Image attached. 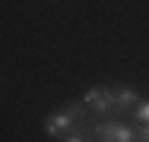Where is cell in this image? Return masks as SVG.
Segmentation results:
<instances>
[{
    "instance_id": "cell-5",
    "label": "cell",
    "mask_w": 149,
    "mask_h": 142,
    "mask_svg": "<svg viewBox=\"0 0 149 142\" xmlns=\"http://www.w3.org/2000/svg\"><path fill=\"white\" fill-rule=\"evenodd\" d=\"M133 117H136L143 126H149V101H140V104H136V111H133Z\"/></svg>"
},
{
    "instance_id": "cell-3",
    "label": "cell",
    "mask_w": 149,
    "mask_h": 142,
    "mask_svg": "<svg viewBox=\"0 0 149 142\" xmlns=\"http://www.w3.org/2000/svg\"><path fill=\"white\" fill-rule=\"evenodd\" d=\"M83 101H86V108H92L95 114H111V111H118V108H114V95H111V88H89Z\"/></svg>"
},
{
    "instance_id": "cell-2",
    "label": "cell",
    "mask_w": 149,
    "mask_h": 142,
    "mask_svg": "<svg viewBox=\"0 0 149 142\" xmlns=\"http://www.w3.org/2000/svg\"><path fill=\"white\" fill-rule=\"evenodd\" d=\"M73 114H79L76 104H70V108H63V111L51 114V117L45 120V133H48V136H60V133H67V130L73 126V120H76Z\"/></svg>"
},
{
    "instance_id": "cell-1",
    "label": "cell",
    "mask_w": 149,
    "mask_h": 142,
    "mask_svg": "<svg viewBox=\"0 0 149 142\" xmlns=\"http://www.w3.org/2000/svg\"><path fill=\"white\" fill-rule=\"evenodd\" d=\"M95 136H98V142H133L136 139V133L127 123H118V120H102L95 126Z\"/></svg>"
},
{
    "instance_id": "cell-4",
    "label": "cell",
    "mask_w": 149,
    "mask_h": 142,
    "mask_svg": "<svg viewBox=\"0 0 149 142\" xmlns=\"http://www.w3.org/2000/svg\"><path fill=\"white\" fill-rule=\"evenodd\" d=\"M111 95H114V108L140 104V95H136V88H130V85H111Z\"/></svg>"
},
{
    "instance_id": "cell-7",
    "label": "cell",
    "mask_w": 149,
    "mask_h": 142,
    "mask_svg": "<svg viewBox=\"0 0 149 142\" xmlns=\"http://www.w3.org/2000/svg\"><path fill=\"white\" fill-rule=\"evenodd\" d=\"M136 139H140V142H149V126H140V133H136Z\"/></svg>"
},
{
    "instance_id": "cell-6",
    "label": "cell",
    "mask_w": 149,
    "mask_h": 142,
    "mask_svg": "<svg viewBox=\"0 0 149 142\" xmlns=\"http://www.w3.org/2000/svg\"><path fill=\"white\" fill-rule=\"evenodd\" d=\"M63 142H89V139H86V136H79V133H67Z\"/></svg>"
}]
</instances>
